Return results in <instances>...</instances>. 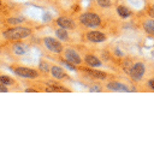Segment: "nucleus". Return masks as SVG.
<instances>
[{"label": "nucleus", "instance_id": "f257e3e1", "mask_svg": "<svg viewBox=\"0 0 154 143\" xmlns=\"http://www.w3.org/2000/svg\"><path fill=\"white\" fill-rule=\"evenodd\" d=\"M31 35V30L29 28H23V26H16L12 29H8L4 31V36L7 40H22Z\"/></svg>", "mask_w": 154, "mask_h": 143}, {"label": "nucleus", "instance_id": "4468645a", "mask_svg": "<svg viewBox=\"0 0 154 143\" xmlns=\"http://www.w3.org/2000/svg\"><path fill=\"white\" fill-rule=\"evenodd\" d=\"M45 90H46V91H48V93H51V91H63V93L69 91V89L63 88V87H60V85H57V84H55V83H53V82H49L48 87H47Z\"/></svg>", "mask_w": 154, "mask_h": 143}, {"label": "nucleus", "instance_id": "39448f33", "mask_svg": "<svg viewBox=\"0 0 154 143\" xmlns=\"http://www.w3.org/2000/svg\"><path fill=\"white\" fill-rule=\"evenodd\" d=\"M14 73L23 78H36L38 76V73L35 70L28 68V67H17L14 70Z\"/></svg>", "mask_w": 154, "mask_h": 143}, {"label": "nucleus", "instance_id": "5701e85b", "mask_svg": "<svg viewBox=\"0 0 154 143\" xmlns=\"http://www.w3.org/2000/svg\"><path fill=\"white\" fill-rule=\"evenodd\" d=\"M7 91H8V89H7V87L0 83V93H7Z\"/></svg>", "mask_w": 154, "mask_h": 143}, {"label": "nucleus", "instance_id": "2eb2a0df", "mask_svg": "<svg viewBox=\"0 0 154 143\" xmlns=\"http://www.w3.org/2000/svg\"><path fill=\"white\" fill-rule=\"evenodd\" d=\"M143 28H144V30H146L148 34L154 35V20H153V19L146 20V22L143 23Z\"/></svg>", "mask_w": 154, "mask_h": 143}, {"label": "nucleus", "instance_id": "9b49d317", "mask_svg": "<svg viewBox=\"0 0 154 143\" xmlns=\"http://www.w3.org/2000/svg\"><path fill=\"white\" fill-rule=\"evenodd\" d=\"M84 71H85L87 73H89L91 77H94V78H97V79H106V78H107V73H106V72H102V71L89 70V68H85Z\"/></svg>", "mask_w": 154, "mask_h": 143}, {"label": "nucleus", "instance_id": "6e6552de", "mask_svg": "<svg viewBox=\"0 0 154 143\" xmlns=\"http://www.w3.org/2000/svg\"><path fill=\"white\" fill-rule=\"evenodd\" d=\"M87 38L91 42H102L106 40V35L100 31H90L87 34Z\"/></svg>", "mask_w": 154, "mask_h": 143}, {"label": "nucleus", "instance_id": "1a4fd4ad", "mask_svg": "<svg viewBox=\"0 0 154 143\" xmlns=\"http://www.w3.org/2000/svg\"><path fill=\"white\" fill-rule=\"evenodd\" d=\"M107 88L109 90H113V91H120V93H125V91H129V88L120 83V82H111L107 84Z\"/></svg>", "mask_w": 154, "mask_h": 143}, {"label": "nucleus", "instance_id": "b1692460", "mask_svg": "<svg viewBox=\"0 0 154 143\" xmlns=\"http://www.w3.org/2000/svg\"><path fill=\"white\" fill-rule=\"evenodd\" d=\"M148 87H149L152 90H154V78H153V79H150V81L148 82Z\"/></svg>", "mask_w": 154, "mask_h": 143}, {"label": "nucleus", "instance_id": "6ab92c4d", "mask_svg": "<svg viewBox=\"0 0 154 143\" xmlns=\"http://www.w3.org/2000/svg\"><path fill=\"white\" fill-rule=\"evenodd\" d=\"M22 22H24V18H23V17L8 18V19H7V23H8L10 25H16V24H19V23H22Z\"/></svg>", "mask_w": 154, "mask_h": 143}, {"label": "nucleus", "instance_id": "f8f14e48", "mask_svg": "<svg viewBox=\"0 0 154 143\" xmlns=\"http://www.w3.org/2000/svg\"><path fill=\"white\" fill-rule=\"evenodd\" d=\"M13 50L17 55H22V54H24L29 50V47L24 43H14L13 44Z\"/></svg>", "mask_w": 154, "mask_h": 143}, {"label": "nucleus", "instance_id": "9d476101", "mask_svg": "<svg viewBox=\"0 0 154 143\" xmlns=\"http://www.w3.org/2000/svg\"><path fill=\"white\" fill-rule=\"evenodd\" d=\"M51 75H52L54 78H57V79H63V78H65V77L67 76L66 72H65L60 66H57V65L52 66V68H51Z\"/></svg>", "mask_w": 154, "mask_h": 143}, {"label": "nucleus", "instance_id": "a878e982", "mask_svg": "<svg viewBox=\"0 0 154 143\" xmlns=\"http://www.w3.org/2000/svg\"><path fill=\"white\" fill-rule=\"evenodd\" d=\"M148 13H149V16H150V17H154V5H153V6L149 8Z\"/></svg>", "mask_w": 154, "mask_h": 143}, {"label": "nucleus", "instance_id": "ddd939ff", "mask_svg": "<svg viewBox=\"0 0 154 143\" xmlns=\"http://www.w3.org/2000/svg\"><path fill=\"white\" fill-rule=\"evenodd\" d=\"M85 62H87L89 66H91V67H97V66L101 65V61H100L96 56H94V55H91V54L85 55Z\"/></svg>", "mask_w": 154, "mask_h": 143}, {"label": "nucleus", "instance_id": "dca6fc26", "mask_svg": "<svg viewBox=\"0 0 154 143\" xmlns=\"http://www.w3.org/2000/svg\"><path fill=\"white\" fill-rule=\"evenodd\" d=\"M55 35L58 36L59 40H63V41H66V40L69 38V35H67V32H66V30H65L64 28L58 29V30L55 31Z\"/></svg>", "mask_w": 154, "mask_h": 143}, {"label": "nucleus", "instance_id": "cd10ccee", "mask_svg": "<svg viewBox=\"0 0 154 143\" xmlns=\"http://www.w3.org/2000/svg\"><path fill=\"white\" fill-rule=\"evenodd\" d=\"M116 53H117V54H118V56H122V55H123V54H122V52H120V50H119V49H118V48H117V49H116Z\"/></svg>", "mask_w": 154, "mask_h": 143}, {"label": "nucleus", "instance_id": "f03ea898", "mask_svg": "<svg viewBox=\"0 0 154 143\" xmlns=\"http://www.w3.org/2000/svg\"><path fill=\"white\" fill-rule=\"evenodd\" d=\"M79 20H81V23H82L83 25L89 26V28L97 26V25H100V23H101L100 17H99L96 13H91V12L83 13V14L79 17Z\"/></svg>", "mask_w": 154, "mask_h": 143}, {"label": "nucleus", "instance_id": "c85d7f7f", "mask_svg": "<svg viewBox=\"0 0 154 143\" xmlns=\"http://www.w3.org/2000/svg\"><path fill=\"white\" fill-rule=\"evenodd\" d=\"M0 5H1V0H0Z\"/></svg>", "mask_w": 154, "mask_h": 143}, {"label": "nucleus", "instance_id": "4be33fe9", "mask_svg": "<svg viewBox=\"0 0 154 143\" xmlns=\"http://www.w3.org/2000/svg\"><path fill=\"white\" fill-rule=\"evenodd\" d=\"M63 64H64L65 66H67L70 70H72V71H76V67H75V66H72L70 62H67V61H63Z\"/></svg>", "mask_w": 154, "mask_h": 143}, {"label": "nucleus", "instance_id": "f3484780", "mask_svg": "<svg viewBox=\"0 0 154 143\" xmlns=\"http://www.w3.org/2000/svg\"><path fill=\"white\" fill-rule=\"evenodd\" d=\"M117 11H118V13H119V16L120 17H129L130 14H131V12L129 11V8L128 7H125V6H119L118 8H117Z\"/></svg>", "mask_w": 154, "mask_h": 143}, {"label": "nucleus", "instance_id": "412c9836", "mask_svg": "<svg viewBox=\"0 0 154 143\" xmlns=\"http://www.w3.org/2000/svg\"><path fill=\"white\" fill-rule=\"evenodd\" d=\"M40 68H41L43 72H48V71H49V67H48V65H47L46 62H41V64H40Z\"/></svg>", "mask_w": 154, "mask_h": 143}, {"label": "nucleus", "instance_id": "20e7f679", "mask_svg": "<svg viewBox=\"0 0 154 143\" xmlns=\"http://www.w3.org/2000/svg\"><path fill=\"white\" fill-rule=\"evenodd\" d=\"M43 43H45V46H46L47 49H49V50H52V52H54V53H60V52L63 50L61 43H60L58 40H55V38L45 37V38H43Z\"/></svg>", "mask_w": 154, "mask_h": 143}, {"label": "nucleus", "instance_id": "a211bd4d", "mask_svg": "<svg viewBox=\"0 0 154 143\" xmlns=\"http://www.w3.org/2000/svg\"><path fill=\"white\" fill-rule=\"evenodd\" d=\"M0 83L4 84V85H13L14 84V81L7 76H0Z\"/></svg>", "mask_w": 154, "mask_h": 143}, {"label": "nucleus", "instance_id": "423d86ee", "mask_svg": "<svg viewBox=\"0 0 154 143\" xmlns=\"http://www.w3.org/2000/svg\"><path fill=\"white\" fill-rule=\"evenodd\" d=\"M65 58H66V60L70 61L71 64H77V65H79L81 61H82L81 58H79V55H78V53L75 52L73 49H66V50H65Z\"/></svg>", "mask_w": 154, "mask_h": 143}, {"label": "nucleus", "instance_id": "7ed1b4c3", "mask_svg": "<svg viewBox=\"0 0 154 143\" xmlns=\"http://www.w3.org/2000/svg\"><path fill=\"white\" fill-rule=\"evenodd\" d=\"M129 75L134 81H140L144 75V65L142 62L134 64L129 71Z\"/></svg>", "mask_w": 154, "mask_h": 143}, {"label": "nucleus", "instance_id": "aec40b11", "mask_svg": "<svg viewBox=\"0 0 154 143\" xmlns=\"http://www.w3.org/2000/svg\"><path fill=\"white\" fill-rule=\"evenodd\" d=\"M96 1L101 7H109L111 6V0H96Z\"/></svg>", "mask_w": 154, "mask_h": 143}, {"label": "nucleus", "instance_id": "0eeeda50", "mask_svg": "<svg viewBox=\"0 0 154 143\" xmlns=\"http://www.w3.org/2000/svg\"><path fill=\"white\" fill-rule=\"evenodd\" d=\"M57 23H58L59 26H61L64 29H75V26H76L75 22L72 19L67 18V17H60V18H58L57 19Z\"/></svg>", "mask_w": 154, "mask_h": 143}, {"label": "nucleus", "instance_id": "393cba45", "mask_svg": "<svg viewBox=\"0 0 154 143\" xmlns=\"http://www.w3.org/2000/svg\"><path fill=\"white\" fill-rule=\"evenodd\" d=\"M90 91H101V88L99 85H95V87L90 88Z\"/></svg>", "mask_w": 154, "mask_h": 143}, {"label": "nucleus", "instance_id": "bb28decb", "mask_svg": "<svg viewBox=\"0 0 154 143\" xmlns=\"http://www.w3.org/2000/svg\"><path fill=\"white\" fill-rule=\"evenodd\" d=\"M25 91H26V93H36L37 90H35V89H31V88H29V89H26Z\"/></svg>", "mask_w": 154, "mask_h": 143}]
</instances>
